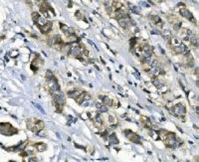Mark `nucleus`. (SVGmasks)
<instances>
[{"mask_svg":"<svg viewBox=\"0 0 199 162\" xmlns=\"http://www.w3.org/2000/svg\"><path fill=\"white\" fill-rule=\"evenodd\" d=\"M149 73L151 76H157L159 74V67H154V68H151L149 69Z\"/></svg>","mask_w":199,"mask_h":162,"instance_id":"obj_13","label":"nucleus"},{"mask_svg":"<svg viewBox=\"0 0 199 162\" xmlns=\"http://www.w3.org/2000/svg\"><path fill=\"white\" fill-rule=\"evenodd\" d=\"M188 40L190 41V43L192 44L193 46H196V47H198V38H197V36H195L194 34H191V35L189 36Z\"/></svg>","mask_w":199,"mask_h":162,"instance_id":"obj_9","label":"nucleus"},{"mask_svg":"<svg viewBox=\"0 0 199 162\" xmlns=\"http://www.w3.org/2000/svg\"><path fill=\"white\" fill-rule=\"evenodd\" d=\"M18 55V52H13V53H11V56H17Z\"/></svg>","mask_w":199,"mask_h":162,"instance_id":"obj_30","label":"nucleus"},{"mask_svg":"<svg viewBox=\"0 0 199 162\" xmlns=\"http://www.w3.org/2000/svg\"><path fill=\"white\" fill-rule=\"evenodd\" d=\"M34 105H35V107H36V108H38V109H39V110H40L42 113H45V111L43 110V108H41V107H40L38 104H34Z\"/></svg>","mask_w":199,"mask_h":162,"instance_id":"obj_27","label":"nucleus"},{"mask_svg":"<svg viewBox=\"0 0 199 162\" xmlns=\"http://www.w3.org/2000/svg\"><path fill=\"white\" fill-rule=\"evenodd\" d=\"M150 67L151 68H154V67H159V63H158V61L157 60H151V62H150Z\"/></svg>","mask_w":199,"mask_h":162,"instance_id":"obj_21","label":"nucleus"},{"mask_svg":"<svg viewBox=\"0 0 199 162\" xmlns=\"http://www.w3.org/2000/svg\"><path fill=\"white\" fill-rule=\"evenodd\" d=\"M51 77H53V73L50 70H48L46 72V78H51Z\"/></svg>","mask_w":199,"mask_h":162,"instance_id":"obj_26","label":"nucleus"},{"mask_svg":"<svg viewBox=\"0 0 199 162\" xmlns=\"http://www.w3.org/2000/svg\"><path fill=\"white\" fill-rule=\"evenodd\" d=\"M173 29L175 31H179L180 29H181V22H178V23H175L173 25Z\"/></svg>","mask_w":199,"mask_h":162,"instance_id":"obj_22","label":"nucleus"},{"mask_svg":"<svg viewBox=\"0 0 199 162\" xmlns=\"http://www.w3.org/2000/svg\"><path fill=\"white\" fill-rule=\"evenodd\" d=\"M76 36H75V34H73V35H70V36H68V41L70 42V43H73V42H75L76 41Z\"/></svg>","mask_w":199,"mask_h":162,"instance_id":"obj_23","label":"nucleus"},{"mask_svg":"<svg viewBox=\"0 0 199 162\" xmlns=\"http://www.w3.org/2000/svg\"><path fill=\"white\" fill-rule=\"evenodd\" d=\"M169 110H170L173 114H175V115H177V116H183V115H185V112H186L184 106L181 105V104H178V105L174 106L173 108L171 107V108H169Z\"/></svg>","mask_w":199,"mask_h":162,"instance_id":"obj_1","label":"nucleus"},{"mask_svg":"<svg viewBox=\"0 0 199 162\" xmlns=\"http://www.w3.org/2000/svg\"><path fill=\"white\" fill-rule=\"evenodd\" d=\"M99 98L104 102V105L106 106V107H110L112 106V99L109 97H105V96H99Z\"/></svg>","mask_w":199,"mask_h":162,"instance_id":"obj_7","label":"nucleus"},{"mask_svg":"<svg viewBox=\"0 0 199 162\" xmlns=\"http://www.w3.org/2000/svg\"><path fill=\"white\" fill-rule=\"evenodd\" d=\"M36 23L38 24V26H39V27H41V26H43V25H45L46 23H47V20H46V18H45V17L40 16V17H39V19H38V21H37Z\"/></svg>","mask_w":199,"mask_h":162,"instance_id":"obj_15","label":"nucleus"},{"mask_svg":"<svg viewBox=\"0 0 199 162\" xmlns=\"http://www.w3.org/2000/svg\"><path fill=\"white\" fill-rule=\"evenodd\" d=\"M76 99V101H77L78 102V104H80V105H82V102L84 101V92L79 96V97H76L75 98Z\"/></svg>","mask_w":199,"mask_h":162,"instance_id":"obj_18","label":"nucleus"},{"mask_svg":"<svg viewBox=\"0 0 199 162\" xmlns=\"http://www.w3.org/2000/svg\"><path fill=\"white\" fill-rule=\"evenodd\" d=\"M112 7H113V9L114 10H117V9H119V8H121L122 7V4L119 2V1H115L112 3Z\"/></svg>","mask_w":199,"mask_h":162,"instance_id":"obj_14","label":"nucleus"},{"mask_svg":"<svg viewBox=\"0 0 199 162\" xmlns=\"http://www.w3.org/2000/svg\"><path fill=\"white\" fill-rule=\"evenodd\" d=\"M35 147H36V150H37V151H40V152L46 150V148H47V146L45 145V143H42V142L35 144Z\"/></svg>","mask_w":199,"mask_h":162,"instance_id":"obj_12","label":"nucleus"},{"mask_svg":"<svg viewBox=\"0 0 199 162\" xmlns=\"http://www.w3.org/2000/svg\"><path fill=\"white\" fill-rule=\"evenodd\" d=\"M52 22H47L45 25H43V26H41V27H39L40 28V30H41V32L42 33H48V32H50V30L52 29Z\"/></svg>","mask_w":199,"mask_h":162,"instance_id":"obj_6","label":"nucleus"},{"mask_svg":"<svg viewBox=\"0 0 199 162\" xmlns=\"http://www.w3.org/2000/svg\"><path fill=\"white\" fill-rule=\"evenodd\" d=\"M162 36H163V38H164L166 41H170V39H171V33H170V31H168V30L164 31L163 34H162Z\"/></svg>","mask_w":199,"mask_h":162,"instance_id":"obj_16","label":"nucleus"},{"mask_svg":"<svg viewBox=\"0 0 199 162\" xmlns=\"http://www.w3.org/2000/svg\"><path fill=\"white\" fill-rule=\"evenodd\" d=\"M39 17H40V15H39V13H37V12H33L32 13V20L36 23L37 21H38V19H39Z\"/></svg>","mask_w":199,"mask_h":162,"instance_id":"obj_19","label":"nucleus"},{"mask_svg":"<svg viewBox=\"0 0 199 162\" xmlns=\"http://www.w3.org/2000/svg\"><path fill=\"white\" fill-rule=\"evenodd\" d=\"M93 120H94V124H95L97 127H99V128L102 127V125H103V120H102V119H101L99 115H97Z\"/></svg>","mask_w":199,"mask_h":162,"instance_id":"obj_11","label":"nucleus"},{"mask_svg":"<svg viewBox=\"0 0 199 162\" xmlns=\"http://www.w3.org/2000/svg\"><path fill=\"white\" fill-rule=\"evenodd\" d=\"M179 13H180V15H181L182 17L187 18V19L190 20L191 22H195V19H194L193 15H192V13H191L189 10H187V9H185V8H181V9L179 10Z\"/></svg>","mask_w":199,"mask_h":162,"instance_id":"obj_3","label":"nucleus"},{"mask_svg":"<svg viewBox=\"0 0 199 162\" xmlns=\"http://www.w3.org/2000/svg\"><path fill=\"white\" fill-rule=\"evenodd\" d=\"M98 109H99L100 112H106V111H108V107L105 106V105H101Z\"/></svg>","mask_w":199,"mask_h":162,"instance_id":"obj_20","label":"nucleus"},{"mask_svg":"<svg viewBox=\"0 0 199 162\" xmlns=\"http://www.w3.org/2000/svg\"><path fill=\"white\" fill-rule=\"evenodd\" d=\"M110 122H111V123H114V122H115V119H114L113 116H110Z\"/></svg>","mask_w":199,"mask_h":162,"instance_id":"obj_29","label":"nucleus"},{"mask_svg":"<svg viewBox=\"0 0 199 162\" xmlns=\"http://www.w3.org/2000/svg\"><path fill=\"white\" fill-rule=\"evenodd\" d=\"M153 85H154L155 86H157L158 89H159V87H161V86H162V84H161V83H160L158 80H154V81H153Z\"/></svg>","mask_w":199,"mask_h":162,"instance_id":"obj_24","label":"nucleus"},{"mask_svg":"<svg viewBox=\"0 0 199 162\" xmlns=\"http://www.w3.org/2000/svg\"><path fill=\"white\" fill-rule=\"evenodd\" d=\"M152 20L154 21V23H155V24H157V23H159V22H160V18H159L158 16H152Z\"/></svg>","mask_w":199,"mask_h":162,"instance_id":"obj_25","label":"nucleus"},{"mask_svg":"<svg viewBox=\"0 0 199 162\" xmlns=\"http://www.w3.org/2000/svg\"><path fill=\"white\" fill-rule=\"evenodd\" d=\"M110 143L111 144H117L118 143V140H117V138L116 137L115 134H112L110 136Z\"/></svg>","mask_w":199,"mask_h":162,"instance_id":"obj_17","label":"nucleus"},{"mask_svg":"<svg viewBox=\"0 0 199 162\" xmlns=\"http://www.w3.org/2000/svg\"><path fill=\"white\" fill-rule=\"evenodd\" d=\"M82 93H83V91H81V90H74V91L68 93V97H71V98H76L77 97H79Z\"/></svg>","mask_w":199,"mask_h":162,"instance_id":"obj_8","label":"nucleus"},{"mask_svg":"<svg viewBox=\"0 0 199 162\" xmlns=\"http://www.w3.org/2000/svg\"><path fill=\"white\" fill-rule=\"evenodd\" d=\"M83 51H84V49L79 46V44H74L73 46H71V50H70L69 55L78 58V57H80V56L82 55Z\"/></svg>","mask_w":199,"mask_h":162,"instance_id":"obj_2","label":"nucleus"},{"mask_svg":"<svg viewBox=\"0 0 199 162\" xmlns=\"http://www.w3.org/2000/svg\"><path fill=\"white\" fill-rule=\"evenodd\" d=\"M118 23L119 25L122 27V28H128L130 26V18L129 16V14L128 15H126L125 17H122L120 19H118Z\"/></svg>","mask_w":199,"mask_h":162,"instance_id":"obj_5","label":"nucleus"},{"mask_svg":"<svg viewBox=\"0 0 199 162\" xmlns=\"http://www.w3.org/2000/svg\"><path fill=\"white\" fill-rule=\"evenodd\" d=\"M28 161H30V162H34V161H37V158H35V157H31Z\"/></svg>","mask_w":199,"mask_h":162,"instance_id":"obj_28","label":"nucleus"},{"mask_svg":"<svg viewBox=\"0 0 199 162\" xmlns=\"http://www.w3.org/2000/svg\"><path fill=\"white\" fill-rule=\"evenodd\" d=\"M26 151H27V154L33 155V154L36 152V147H35V145H28L27 148H26Z\"/></svg>","mask_w":199,"mask_h":162,"instance_id":"obj_10","label":"nucleus"},{"mask_svg":"<svg viewBox=\"0 0 199 162\" xmlns=\"http://www.w3.org/2000/svg\"><path fill=\"white\" fill-rule=\"evenodd\" d=\"M195 72H196V73H195V74H196V75H198V68H196V70H195Z\"/></svg>","mask_w":199,"mask_h":162,"instance_id":"obj_31","label":"nucleus"},{"mask_svg":"<svg viewBox=\"0 0 199 162\" xmlns=\"http://www.w3.org/2000/svg\"><path fill=\"white\" fill-rule=\"evenodd\" d=\"M125 133L127 134V137L131 141V142H134V143H140V136L133 133V132L129 131V130H126Z\"/></svg>","mask_w":199,"mask_h":162,"instance_id":"obj_4","label":"nucleus"}]
</instances>
